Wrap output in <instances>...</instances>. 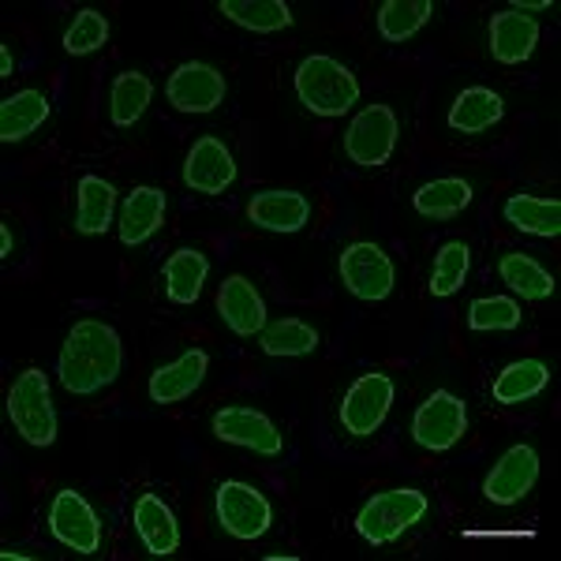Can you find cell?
Segmentation results:
<instances>
[{
    "label": "cell",
    "mask_w": 561,
    "mask_h": 561,
    "mask_svg": "<svg viewBox=\"0 0 561 561\" xmlns=\"http://www.w3.org/2000/svg\"><path fill=\"white\" fill-rule=\"evenodd\" d=\"M124 370V341L102 319H79L57 356V378L71 397H94Z\"/></svg>",
    "instance_id": "obj_1"
},
{
    "label": "cell",
    "mask_w": 561,
    "mask_h": 561,
    "mask_svg": "<svg viewBox=\"0 0 561 561\" xmlns=\"http://www.w3.org/2000/svg\"><path fill=\"white\" fill-rule=\"evenodd\" d=\"M293 87L307 113L325 116V121H330V116H345L348 108L359 102L356 71L345 68L341 60L325 57V53H314V57L300 60Z\"/></svg>",
    "instance_id": "obj_2"
},
{
    "label": "cell",
    "mask_w": 561,
    "mask_h": 561,
    "mask_svg": "<svg viewBox=\"0 0 561 561\" xmlns=\"http://www.w3.org/2000/svg\"><path fill=\"white\" fill-rule=\"evenodd\" d=\"M427 513H431L427 494L412 491V486H393V491H378L367 497L364 510L356 513V531L370 547H389L404 531H412Z\"/></svg>",
    "instance_id": "obj_3"
},
{
    "label": "cell",
    "mask_w": 561,
    "mask_h": 561,
    "mask_svg": "<svg viewBox=\"0 0 561 561\" xmlns=\"http://www.w3.org/2000/svg\"><path fill=\"white\" fill-rule=\"evenodd\" d=\"M8 420L31 446L49 449L57 442V404H53L49 375L42 367L20 370V378L8 389Z\"/></svg>",
    "instance_id": "obj_4"
},
{
    "label": "cell",
    "mask_w": 561,
    "mask_h": 561,
    "mask_svg": "<svg viewBox=\"0 0 561 561\" xmlns=\"http://www.w3.org/2000/svg\"><path fill=\"white\" fill-rule=\"evenodd\" d=\"M214 510H217L221 528L240 542L262 539L270 531V524H274V505H270V497L255 491L251 483H243V479H225V483L217 486Z\"/></svg>",
    "instance_id": "obj_5"
},
{
    "label": "cell",
    "mask_w": 561,
    "mask_h": 561,
    "mask_svg": "<svg viewBox=\"0 0 561 561\" xmlns=\"http://www.w3.org/2000/svg\"><path fill=\"white\" fill-rule=\"evenodd\" d=\"M397 135H401V121H397V113L386 102L359 108L345 131L348 161H356V165H364V169L386 165L397 150Z\"/></svg>",
    "instance_id": "obj_6"
},
{
    "label": "cell",
    "mask_w": 561,
    "mask_h": 561,
    "mask_svg": "<svg viewBox=\"0 0 561 561\" xmlns=\"http://www.w3.org/2000/svg\"><path fill=\"white\" fill-rule=\"evenodd\" d=\"M337 274H341V280H345L348 293L364 304L386 300L397 285L393 259L386 255V248H378V243H370V240H356L341 251Z\"/></svg>",
    "instance_id": "obj_7"
},
{
    "label": "cell",
    "mask_w": 561,
    "mask_h": 561,
    "mask_svg": "<svg viewBox=\"0 0 561 561\" xmlns=\"http://www.w3.org/2000/svg\"><path fill=\"white\" fill-rule=\"evenodd\" d=\"M468 431V409L457 393L434 389L412 415V438L427 454H449Z\"/></svg>",
    "instance_id": "obj_8"
},
{
    "label": "cell",
    "mask_w": 561,
    "mask_h": 561,
    "mask_svg": "<svg viewBox=\"0 0 561 561\" xmlns=\"http://www.w3.org/2000/svg\"><path fill=\"white\" fill-rule=\"evenodd\" d=\"M393 409V378L386 370H367L341 397V427L352 438H370Z\"/></svg>",
    "instance_id": "obj_9"
},
{
    "label": "cell",
    "mask_w": 561,
    "mask_h": 561,
    "mask_svg": "<svg viewBox=\"0 0 561 561\" xmlns=\"http://www.w3.org/2000/svg\"><path fill=\"white\" fill-rule=\"evenodd\" d=\"M210 431L217 442H229V446L251 449L259 457H280L285 454V438H280L277 423L266 412L248 409V404H225L214 412Z\"/></svg>",
    "instance_id": "obj_10"
},
{
    "label": "cell",
    "mask_w": 561,
    "mask_h": 561,
    "mask_svg": "<svg viewBox=\"0 0 561 561\" xmlns=\"http://www.w3.org/2000/svg\"><path fill=\"white\" fill-rule=\"evenodd\" d=\"M49 531L60 547L76 550V554H102V520H98L94 505L79 491H57L49 505Z\"/></svg>",
    "instance_id": "obj_11"
},
{
    "label": "cell",
    "mask_w": 561,
    "mask_h": 561,
    "mask_svg": "<svg viewBox=\"0 0 561 561\" xmlns=\"http://www.w3.org/2000/svg\"><path fill=\"white\" fill-rule=\"evenodd\" d=\"M225 94H229V83L206 60H187L165 83V98L176 113H214L225 102Z\"/></svg>",
    "instance_id": "obj_12"
},
{
    "label": "cell",
    "mask_w": 561,
    "mask_h": 561,
    "mask_svg": "<svg viewBox=\"0 0 561 561\" xmlns=\"http://www.w3.org/2000/svg\"><path fill=\"white\" fill-rule=\"evenodd\" d=\"M184 184L198 195H221L237 184V158L217 135H203L192 142L184 158Z\"/></svg>",
    "instance_id": "obj_13"
},
{
    "label": "cell",
    "mask_w": 561,
    "mask_h": 561,
    "mask_svg": "<svg viewBox=\"0 0 561 561\" xmlns=\"http://www.w3.org/2000/svg\"><path fill=\"white\" fill-rule=\"evenodd\" d=\"M539 483V454L531 446H513L494 460L483 479V497L494 505H517Z\"/></svg>",
    "instance_id": "obj_14"
},
{
    "label": "cell",
    "mask_w": 561,
    "mask_h": 561,
    "mask_svg": "<svg viewBox=\"0 0 561 561\" xmlns=\"http://www.w3.org/2000/svg\"><path fill=\"white\" fill-rule=\"evenodd\" d=\"M217 314H221V322L243 341L259 337L270 322L266 319V300H262V293L243 274H232V277L221 280V293H217Z\"/></svg>",
    "instance_id": "obj_15"
},
{
    "label": "cell",
    "mask_w": 561,
    "mask_h": 561,
    "mask_svg": "<svg viewBox=\"0 0 561 561\" xmlns=\"http://www.w3.org/2000/svg\"><path fill=\"white\" fill-rule=\"evenodd\" d=\"M248 221L262 232H300L311 221V198L304 192L266 187L248 198Z\"/></svg>",
    "instance_id": "obj_16"
},
{
    "label": "cell",
    "mask_w": 561,
    "mask_h": 561,
    "mask_svg": "<svg viewBox=\"0 0 561 561\" xmlns=\"http://www.w3.org/2000/svg\"><path fill=\"white\" fill-rule=\"evenodd\" d=\"M165 206H169V198L161 187H153V184L135 187L121 203V214H116V229H121L124 248H142V243L161 229V221H165Z\"/></svg>",
    "instance_id": "obj_17"
},
{
    "label": "cell",
    "mask_w": 561,
    "mask_h": 561,
    "mask_svg": "<svg viewBox=\"0 0 561 561\" xmlns=\"http://www.w3.org/2000/svg\"><path fill=\"white\" fill-rule=\"evenodd\" d=\"M131 524L139 531L142 547L147 554L153 558H169L180 550V524H176V513L169 510V502H161L158 494L147 491L135 497V510H131Z\"/></svg>",
    "instance_id": "obj_18"
},
{
    "label": "cell",
    "mask_w": 561,
    "mask_h": 561,
    "mask_svg": "<svg viewBox=\"0 0 561 561\" xmlns=\"http://www.w3.org/2000/svg\"><path fill=\"white\" fill-rule=\"evenodd\" d=\"M206 370H210V356L203 348H187L184 356L173 364L158 367L150 375V401L153 404H176L184 397H192L198 386L206 382Z\"/></svg>",
    "instance_id": "obj_19"
},
{
    "label": "cell",
    "mask_w": 561,
    "mask_h": 561,
    "mask_svg": "<svg viewBox=\"0 0 561 561\" xmlns=\"http://www.w3.org/2000/svg\"><path fill=\"white\" fill-rule=\"evenodd\" d=\"M539 45V23L513 8L491 15V57L497 65H524Z\"/></svg>",
    "instance_id": "obj_20"
},
{
    "label": "cell",
    "mask_w": 561,
    "mask_h": 561,
    "mask_svg": "<svg viewBox=\"0 0 561 561\" xmlns=\"http://www.w3.org/2000/svg\"><path fill=\"white\" fill-rule=\"evenodd\" d=\"M161 277H165L169 304L192 307V304H198L206 277H210V259H206L203 251H195V248H180V251H173V255L165 259Z\"/></svg>",
    "instance_id": "obj_21"
},
{
    "label": "cell",
    "mask_w": 561,
    "mask_h": 561,
    "mask_svg": "<svg viewBox=\"0 0 561 561\" xmlns=\"http://www.w3.org/2000/svg\"><path fill=\"white\" fill-rule=\"evenodd\" d=\"M153 102V79L147 71H121L108 87V121L113 128L128 131L147 116V108Z\"/></svg>",
    "instance_id": "obj_22"
},
{
    "label": "cell",
    "mask_w": 561,
    "mask_h": 561,
    "mask_svg": "<svg viewBox=\"0 0 561 561\" xmlns=\"http://www.w3.org/2000/svg\"><path fill=\"white\" fill-rule=\"evenodd\" d=\"M76 232L79 237H105L116 214V187L108 180L87 173L76 192Z\"/></svg>",
    "instance_id": "obj_23"
},
{
    "label": "cell",
    "mask_w": 561,
    "mask_h": 561,
    "mask_svg": "<svg viewBox=\"0 0 561 561\" xmlns=\"http://www.w3.org/2000/svg\"><path fill=\"white\" fill-rule=\"evenodd\" d=\"M502 116H505V102L497 90L468 87V90H460L454 108H449V128L460 135H483V131H491Z\"/></svg>",
    "instance_id": "obj_24"
},
{
    "label": "cell",
    "mask_w": 561,
    "mask_h": 561,
    "mask_svg": "<svg viewBox=\"0 0 561 561\" xmlns=\"http://www.w3.org/2000/svg\"><path fill=\"white\" fill-rule=\"evenodd\" d=\"M502 217L517 232H528V237H547V240L561 237V203L558 198H539V195L517 192V195L505 198Z\"/></svg>",
    "instance_id": "obj_25"
},
{
    "label": "cell",
    "mask_w": 561,
    "mask_h": 561,
    "mask_svg": "<svg viewBox=\"0 0 561 561\" xmlns=\"http://www.w3.org/2000/svg\"><path fill=\"white\" fill-rule=\"evenodd\" d=\"M53 105L42 90H20L0 102V142H23L49 121Z\"/></svg>",
    "instance_id": "obj_26"
},
{
    "label": "cell",
    "mask_w": 561,
    "mask_h": 561,
    "mask_svg": "<svg viewBox=\"0 0 561 561\" xmlns=\"http://www.w3.org/2000/svg\"><path fill=\"white\" fill-rule=\"evenodd\" d=\"M497 277L510 285V293H517L520 300H528V304H539L554 296V277H550V270L531 255H524V251H505V255L497 259Z\"/></svg>",
    "instance_id": "obj_27"
},
{
    "label": "cell",
    "mask_w": 561,
    "mask_h": 561,
    "mask_svg": "<svg viewBox=\"0 0 561 561\" xmlns=\"http://www.w3.org/2000/svg\"><path fill=\"white\" fill-rule=\"evenodd\" d=\"M472 184L460 176H442V180H431V184H423L420 192L412 195V206L420 217H427V221H449V217H457L460 210H468L472 206Z\"/></svg>",
    "instance_id": "obj_28"
},
{
    "label": "cell",
    "mask_w": 561,
    "mask_h": 561,
    "mask_svg": "<svg viewBox=\"0 0 561 561\" xmlns=\"http://www.w3.org/2000/svg\"><path fill=\"white\" fill-rule=\"evenodd\" d=\"M217 12L251 34H277L293 26V8L285 0H221Z\"/></svg>",
    "instance_id": "obj_29"
},
{
    "label": "cell",
    "mask_w": 561,
    "mask_h": 561,
    "mask_svg": "<svg viewBox=\"0 0 561 561\" xmlns=\"http://www.w3.org/2000/svg\"><path fill=\"white\" fill-rule=\"evenodd\" d=\"M319 330L304 319H274L266 322V330L259 333V345L266 356H277V359H300V356H311L319 348Z\"/></svg>",
    "instance_id": "obj_30"
},
{
    "label": "cell",
    "mask_w": 561,
    "mask_h": 561,
    "mask_svg": "<svg viewBox=\"0 0 561 561\" xmlns=\"http://www.w3.org/2000/svg\"><path fill=\"white\" fill-rule=\"evenodd\" d=\"M550 386V367L542 359H517L494 378L491 393L497 404H524Z\"/></svg>",
    "instance_id": "obj_31"
},
{
    "label": "cell",
    "mask_w": 561,
    "mask_h": 561,
    "mask_svg": "<svg viewBox=\"0 0 561 561\" xmlns=\"http://www.w3.org/2000/svg\"><path fill=\"white\" fill-rule=\"evenodd\" d=\"M431 15H434L431 0H386V4H378V34L389 45L412 42L431 23Z\"/></svg>",
    "instance_id": "obj_32"
},
{
    "label": "cell",
    "mask_w": 561,
    "mask_h": 561,
    "mask_svg": "<svg viewBox=\"0 0 561 561\" xmlns=\"http://www.w3.org/2000/svg\"><path fill=\"white\" fill-rule=\"evenodd\" d=\"M468 270H472V248L465 240H449L438 248L434 255V270H431V296L446 300V296L460 293V285L468 280Z\"/></svg>",
    "instance_id": "obj_33"
},
{
    "label": "cell",
    "mask_w": 561,
    "mask_h": 561,
    "mask_svg": "<svg viewBox=\"0 0 561 561\" xmlns=\"http://www.w3.org/2000/svg\"><path fill=\"white\" fill-rule=\"evenodd\" d=\"M520 325V304L513 296H479L468 304V330L472 333H510Z\"/></svg>",
    "instance_id": "obj_34"
},
{
    "label": "cell",
    "mask_w": 561,
    "mask_h": 561,
    "mask_svg": "<svg viewBox=\"0 0 561 561\" xmlns=\"http://www.w3.org/2000/svg\"><path fill=\"white\" fill-rule=\"evenodd\" d=\"M105 42H108V20L98 12V8H83L65 31L68 57H90V53H98Z\"/></svg>",
    "instance_id": "obj_35"
},
{
    "label": "cell",
    "mask_w": 561,
    "mask_h": 561,
    "mask_svg": "<svg viewBox=\"0 0 561 561\" xmlns=\"http://www.w3.org/2000/svg\"><path fill=\"white\" fill-rule=\"evenodd\" d=\"M0 76L12 79L15 76V57H12V45H0Z\"/></svg>",
    "instance_id": "obj_36"
},
{
    "label": "cell",
    "mask_w": 561,
    "mask_h": 561,
    "mask_svg": "<svg viewBox=\"0 0 561 561\" xmlns=\"http://www.w3.org/2000/svg\"><path fill=\"white\" fill-rule=\"evenodd\" d=\"M513 12L528 15V12H550V0H536V4H524V0H517V4H510Z\"/></svg>",
    "instance_id": "obj_37"
},
{
    "label": "cell",
    "mask_w": 561,
    "mask_h": 561,
    "mask_svg": "<svg viewBox=\"0 0 561 561\" xmlns=\"http://www.w3.org/2000/svg\"><path fill=\"white\" fill-rule=\"evenodd\" d=\"M12 255V229L8 225H0V259Z\"/></svg>",
    "instance_id": "obj_38"
},
{
    "label": "cell",
    "mask_w": 561,
    "mask_h": 561,
    "mask_svg": "<svg viewBox=\"0 0 561 561\" xmlns=\"http://www.w3.org/2000/svg\"><path fill=\"white\" fill-rule=\"evenodd\" d=\"M0 558H4V561H31L34 554H26V550H12V547H4V550H0Z\"/></svg>",
    "instance_id": "obj_39"
}]
</instances>
